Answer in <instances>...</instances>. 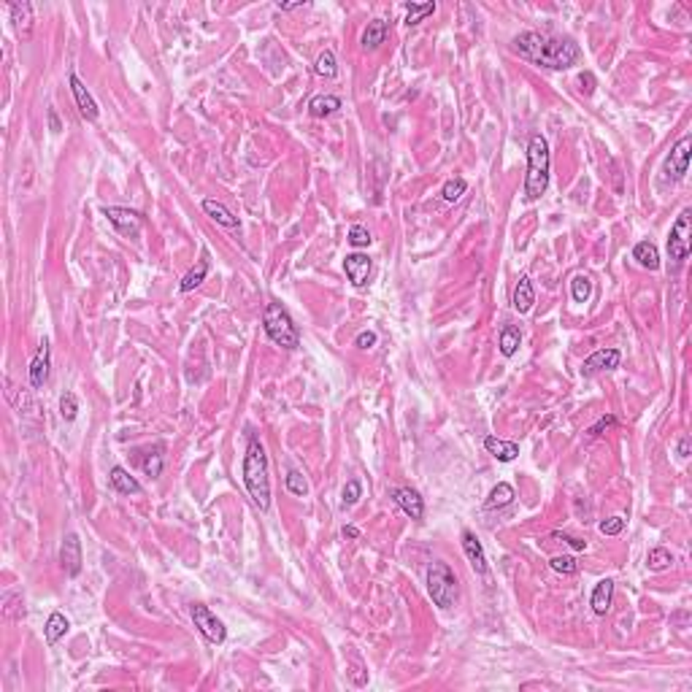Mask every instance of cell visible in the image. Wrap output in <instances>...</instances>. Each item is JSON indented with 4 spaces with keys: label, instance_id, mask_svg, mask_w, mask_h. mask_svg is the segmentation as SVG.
<instances>
[{
    "label": "cell",
    "instance_id": "1",
    "mask_svg": "<svg viewBox=\"0 0 692 692\" xmlns=\"http://www.w3.org/2000/svg\"><path fill=\"white\" fill-rule=\"evenodd\" d=\"M514 52L522 60L549 68V71H568L582 60V49L573 38H557V36L535 33V30L519 33L514 38Z\"/></svg>",
    "mask_w": 692,
    "mask_h": 692
},
{
    "label": "cell",
    "instance_id": "2",
    "mask_svg": "<svg viewBox=\"0 0 692 692\" xmlns=\"http://www.w3.org/2000/svg\"><path fill=\"white\" fill-rule=\"evenodd\" d=\"M244 484L249 498L260 511L271 506V479H268V454L257 435H249L244 454Z\"/></svg>",
    "mask_w": 692,
    "mask_h": 692
},
{
    "label": "cell",
    "instance_id": "3",
    "mask_svg": "<svg viewBox=\"0 0 692 692\" xmlns=\"http://www.w3.org/2000/svg\"><path fill=\"white\" fill-rule=\"evenodd\" d=\"M552 154L544 136H530L528 141V176H525V198L538 201L549 189Z\"/></svg>",
    "mask_w": 692,
    "mask_h": 692
},
{
    "label": "cell",
    "instance_id": "4",
    "mask_svg": "<svg viewBox=\"0 0 692 692\" xmlns=\"http://www.w3.org/2000/svg\"><path fill=\"white\" fill-rule=\"evenodd\" d=\"M265 336L282 349H298L301 346V330L292 322L289 311L282 303H268L263 314Z\"/></svg>",
    "mask_w": 692,
    "mask_h": 692
},
{
    "label": "cell",
    "instance_id": "5",
    "mask_svg": "<svg viewBox=\"0 0 692 692\" xmlns=\"http://www.w3.org/2000/svg\"><path fill=\"white\" fill-rule=\"evenodd\" d=\"M425 582H428L430 600L438 609L447 611L457 603V595H460V590H457V576H454V570L449 568L447 563H441V560L430 563L428 573H425Z\"/></svg>",
    "mask_w": 692,
    "mask_h": 692
},
{
    "label": "cell",
    "instance_id": "6",
    "mask_svg": "<svg viewBox=\"0 0 692 692\" xmlns=\"http://www.w3.org/2000/svg\"><path fill=\"white\" fill-rule=\"evenodd\" d=\"M690 246H692V211L684 208L676 222L671 227V236H668V254L676 263H684L690 257Z\"/></svg>",
    "mask_w": 692,
    "mask_h": 692
},
{
    "label": "cell",
    "instance_id": "7",
    "mask_svg": "<svg viewBox=\"0 0 692 692\" xmlns=\"http://www.w3.org/2000/svg\"><path fill=\"white\" fill-rule=\"evenodd\" d=\"M192 622H195V628L201 630V635H203L208 644H224L227 628H224V622L217 617V614H211L208 606L195 603V606H192Z\"/></svg>",
    "mask_w": 692,
    "mask_h": 692
},
{
    "label": "cell",
    "instance_id": "8",
    "mask_svg": "<svg viewBox=\"0 0 692 692\" xmlns=\"http://www.w3.org/2000/svg\"><path fill=\"white\" fill-rule=\"evenodd\" d=\"M690 149H692V136H684L679 138V143L671 149L668 160H665V179H673V182H682L687 168H690Z\"/></svg>",
    "mask_w": 692,
    "mask_h": 692
},
{
    "label": "cell",
    "instance_id": "9",
    "mask_svg": "<svg viewBox=\"0 0 692 692\" xmlns=\"http://www.w3.org/2000/svg\"><path fill=\"white\" fill-rule=\"evenodd\" d=\"M103 217H108V222L114 224L122 236H138L143 224V217L138 211H130V208H120V206H106L103 208Z\"/></svg>",
    "mask_w": 692,
    "mask_h": 692
},
{
    "label": "cell",
    "instance_id": "10",
    "mask_svg": "<svg viewBox=\"0 0 692 692\" xmlns=\"http://www.w3.org/2000/svg\"><path fill=\"white\" fill-rule=\"evenodd\" d=\"M60 563L65 573L68 576H79L82 573V541H79V535L76 533H68L65 538H62V547H60Z\"/></svg>",
    "mask_w": 692,
    "mask_h": 692
},
{
    "label": "cell",
    "instance_id": "11",
    "mask_svg": "<svg viewBox=\"0 0 692 692\" xmlns=\"http://www.w3.org/2000/svg\"><path fill=\"white\" fill-rule=\"evenodd\" d=\"M68 84H71V92H73V101H76V106H79V111H82V117L87 120V122H95L98 120V114H101V108H98V103H95V98L89 95V89L84 87V82L76 76V73H71V79H68Z\"/></svg>",
    "mask_w": 692,
    "mask_h": 692
},
{
    "label": "cell",
    "instance_id": "12",
    "mask_svg": "<svg viewBox=\"0 0 692 692\" xmlns=\"http://www.w3.org/2000/svg\"><path fill=\"white\" fill-rule=\"evenodd\" d=\"M49 366H52V357H49V341L43 338L36 357L30 360V368H27V376H30V387L41 389L49 379Z\"/></svg>",
    "mask_w": 692,
    "mask_h": 692
},
{
    "label": "cell",
    "instance_id": "13",
    "mask_svg": "<svg viewBox=\"0 0 692 692\" xmlns=\"http://www.w3.org/2000/svg\"><path fill=\"white\" fill-rule=\"evenodd\" d=\"M619 360H622V352L619 349H598V352H592L590 357L584 360V366L582 370L592 376V373H598V370H614V368H619Z\"/></svg>",
    "mask_w": 692,
    "mask_h": 692
},
{
    "label": "cell",
    "instance_id": "14",
    "mask_svg": "<svg viewBox=\"0 0 692 692\" xmlns=\"http://www.w3.org/2000/svg\"><path fill=\"white\" fill-rule=\"evenodd\" d=\"M344 271H346V276H349V282H352L354 287H366L368 276H370V257L363 254V252L346 254Z\"/></svg>",
    "mask_w": 692,
    "mask_h": 692
},
{
    "label": "cell",
    "instance_id": "15",
    "mask_svg": "<svg viewBox=\"0 0 692 692\" xmlns=\"http://www.w3.org/2000/svg\"><path fill=\"white\" fill-rule=\"evenodd\" d=\"M389 495H392V500L406 511L411 519H422L425 517V500L419 498V492H414V489L408 487H395Z\"/></svg>",
    "mask_w": 692,
    "mask_h": 692
},
{
    "label": "cell",
    "instance_id": "16",
    "mask_svg": "<svg viewBox=\"0 0 692 692\" xmlns=\"http://www.w3.org/2000/svg\"><path fill=\"white\" fill-rule=\"evenodd\" d=\"M463 549H466V557H468L470 568L484 576V573H487V554H484L482 541H479L470 530H463Z\"/></svg>",
    "mask_w": 692,
    "mask_h": 692
},
{
    "label": "cell",
    "instance_id": "17",
    "mask_svg": "<svg viewBox=\"0 0 692 692\" xmlns=\"http://www.w3.org/2000/svg\"><path fill=\"white\" fill-rule=\"evenodd\" d=\"M203 211L214 219V222L227 227V230H236V227H238V217H236L224 203L214 201V198H203Z\"/></svg>",
    "mask_w": 692,
    "mask_h": 692
},
{
    "label": "cell",
    "instance_id": "18",
    "mask_svg": "<svg viewBox=\"0 0 692 692\" xmlns=\"http://www.w3.org/2000/svg\"><path fill=\"white\" fill-rule=\"evenodd\" d=\"M484 449H487L495 460H500V463H511V460L519 457V444L503 441V438H495V435H487V438H484Z\"/></svg>",
    "mask_w": 692,
    "mask_h": 692
},
{
    "label": "cell",
    "instance_id": "19",
    "mask_svg": "<svg viewBox=\"0 0 692 692\" xmlns=\"http://www.w3.org/2000/svg\"><path fill=\"white\" fill-rule=\"evenodd\" d=\"M611 598H614V582L611 579H600L592 590V611L598 617H606L611 609Z\"/></svg>",
    "mask_w": 692,
    "mask_h": 692
},
{
    "label": "cell",
    "instance_id": "20",
    "mask_svg": "<svg viewBox=\"0 0 692 692\" xmlns=\"http://www.w3.org/2000/svg\"><path fill=\"white\" fill-rule=\"evenodd\" d=\"M68 630H71L68 617L60 614V611H52V614H49V619H46V628H43V638H46V644H49V647H55L60 638H65V633Z\"/></svg>",
    "mask_w": 692,
    "mask_h": 692
},
{
    "label": "cell",
    "instance_id": "21",
    "mask_svg": "<svg viewBox=\"0 0 692 692\" xmlns=\"http://www.w3.org/2000/svg\"><path fill=\"white\" fill-rule=\"evenodd\" d=\"M511 303H514V308H517L519 314H528L530 308H533V303H535V289H533V282H530L528 276H522V279L517 282Z\"/></svg>",
    "mask_w": 692,
    "mask_h": 692
},
{
    "label": "cell",
    "instance_id": "22",
    "mask_svg": "<svg viewBox=\"0 0 692 692\" xmlns=\"http://www.w3.org/2000/svg\"><path fill=\"white\" fill-rule=\"evenodd\" d=\"M633 260L641 268H647V271H657L660 268V252L651 241H638L633 246Z\"/></svg>",
    "mask_w": 692,
    "mask_h": 692
},
{
    "label": "cell",
    "instance_id": "23",
    "mask_svg": "<svg viewBox=\"0 0 692 692\" xmlns=\"http://www.w3.org/2000/svg\"><path fill=\"white\" fill-rule=\"evenodd\" d=\"M387 33H389L387 22H382V20L368 22V27L363 30V38H360L363 49H376V46H382V43L387 41Z\"/></svg>",
    "mask_w": 692,
    "mask_h": 692
},
{
    "label": "cell",
    "instance_id": "24",
    "mask_svg": "<svg viewBox=\"0 0 692 692\" xmlns=\"http://www.w3.org/2000/svg\"><path fill=\"white\" fill-rule=\"evenodd\" d=\"M108 482H111V487L117 489V492H122V495H138L141 492V484L122 468V466H117V468H111L108 473Z\"/></svg>",
    "mask_w": 692,
    "mask_h": 692
},
{
    "label": "cell",
    "instance_id": "25",
    "mask_svg": "<svg viewBox=\"0 0 692 692\" xmlns=\"http://www.w3.org/2000/svg\"><path fill=\"white\" fill-rule=\"evenodd\" d=\"M338 108H341V98H336V95H317V98L308 101V114L317 117V120L336 114Z\"/></svg>",
    "mask_w": 692,
    "mask_h": 692
},
{
    "label": "cell",
    "instance_id": "26",
    "mask_svg": "<svg viewBox=\"0 0 692 692\" xmlns=\"http://www.w3.org/2000/svg\"><path fill=\"white\" fill-rule=\"evenodd\" d=\"M514 503V487L506 484V482H500L498 487H492L489 492V498L484 500V509L487 511H495V509H506Z\"/></svg>",
    "mask_w": 692,
    "mask_h": 692
},
{
    "label": "cell",
    "instance_id": "27",
    "mask_svg": "<svg viewBox=\"0 0 692 692\" xmlns=\"http://www.w3.org/2000/svg\"><path fill=\"white\" fill-rule=\"evenodd\" d=\"M206 276H208V260H198V265L195 268H189V273L184 276L182 279V284H179V289L182 292H192L195 287H201L206 282Z\"/></svg>",
    "mask_w": 692,
    "mask_h": 692
},
{
    "label": "cell",
    "instance_id": "28",
    "mask_svg": "<svg viewBox=\"0 0 692 692\" xmlns=\"http://www.w3.org/2000/svg\"><path fill=\"white\" fill-rule=\"evenodd\" d=\"M519 341H522V333H519V327L514 325H506L500 330V354L503 357H514L517 354V349H519Z\"/></svg>",
    "mask_w": 692,
    "mask_h": 692
},
{
    "label": "cell",
    "instance_id": "29",
    "mask_svg": "<svg viewBox=\"0 0 692 692\" xmlns=\"http://www.w3.org/2000/svg\"><path fill=\"white\" fill-rule=\"evenodd\" d=\"M163 452H165L163 444H157L154 449H149V452H146V457H143V463H141L146 476H152V479H154V476H160V473H163V466H165Z\"/></svg>",
    "mask_w": 692,
    "mask_h": 692
},
{
    "label": "cell",
    "instance_id": "30",
    "mask_svg": "<svg viewBox=\"0 0 692 692\" xmlns=\"http://www.w3.org/2000/svg\"><path fill=\"white\" fill-rule=\"evenodd\" d=\"M570 295H573V301L576 303H587L592 295V282L587 273H579V276H573V282H570Z\"/></svg>",
    "mask_w": 692,
    "mask_h": 692
},
{
    "label": "cell",
    "instance_id": "31",
    "mask_svg": "<svg viewBox=\"0 0 692 692\" xmlns=\"http://www.w3.org/2000/svg\"><path fill=\"white\" fill-rule=\"evenodd\" d=\"M430 14H435V3H408L406 6V24L408 27H414V24H419V22L430 17Z\"/></svg>",
    "mask_w": 692,
    "mask_h": 692
},
{
    "label": "cell",
    "instance_id": "32",
    "mask_svg": "<svg viewBox=\"0 0 692 692\" xmlns=\"http://www.w3.org/2000/svg\"><path fill=\"white\" fill-rule=\"evenodd\" d=\"M11 22L17 24V30H24L27 33V27H30V22H33V6L30 3H11Z\"/></svg>",
    "mask_w": 692,
    "mask_h": 692
},
{
    "label": "cell",
    "instance_id": "33",
    "mask_svg": "<svg viewBox=\"0 0 692 692\" xmlns=\"http://www.w3.org/2000/svg\"><path fill=\"white\" fill-rule=\"evenodd\" d=\"M314 73L317 76H322V79H333L336 73H338V65H336V55L325 49L319 57H317V65H314Z\"/></svg>",
    "mask_w": 692,
    "mask_h": 692
},
{
    "label": "cell",
    "instance_id": "34",
    "mask_svg": "<svg viewBox=\"0 0 692 692\" xmlns=\"http://www.w3.org/2000/svg\"><path fill=\"white\" fill-rule=\"evenodd\" d=\"M466 189H468V182H466V179H460V176H454V179H449V182L444 184L441 198H444L447 203H457V201L466 195Z\"/></svg>",
    "mask_w": 692,
    "mask_h": 692
},
{
    "label": "cell",
    "instance_id": "35",
    "mask_svg": "<svg viewBox=\"0 0 692 692\" xmlns=\"http://www.w3.org/2000/svg\"><path fill=\"white\" fill-rule=\"evenodd\" d=\"M671 563H673V557L665 547H654V549L649 552V560H647V565H649L651 570H665Z\"/></svg>",
    "mask_w": 692,
    "mask_h": 692
},
{
    "label": "cell",
    "instance_id": "36",
    "mask_svg": "<svg viewBox=\"0 0 692 692\" xmlns=\"http://www.w3.org/2000/svg\"><path fill=\"white\" fill-rule=\"evenodd\" d=\"M60 414L65 422H73V419L79 417V401H76L73 392H65L60 398Z\"/></svg>",
    "mask_w": 692,
    "mask_h": 692
},
{
    "label": "cell",
    "instance_id": "37",
    "mask_svg": "<svg viewBox=\"0 0 692 692\" xmlns=\"http://www.w3.org/2000/svg\"><path fill=\"white\" fill-rule=\"evenodd\" d=\"M284 484H287V489H289L292 495H298V498H303L305 492H308V482L303 479V473H301V470H289V473H287V479H284Z\"/></svg>",
    "mask_w": 692,
    "mask_h": 692
},
{
    "label": "cell",
    "instance_id": "38",
    "mask_svg": "<svg viewBox=\"0 0 692 692\" xmlns=\"http://www.w3.org/2000/svg\"><path fill=\"white\" fill-rule=\"evenodd\" d=\"M360 498H363V482L360 479H349L344 487V509L354 506Z\"/></svg>",
    "mask_w": 692,
    "mask_h": 692
},
{
    "label": "cell",
    "instance_id": "39",
    "mask_svg": "<svg viewBox=\"0 0 692 692\" xmlns=\"http://www.w3.org/2000/svg\"><path fill=\"white\" fill-rule=\"evenodd\" d=\"M346 241L352 246H357V249H363V246L370 244V233H368V227H363V224H354V227L349 230Z\"/></svg>",
    "mask_w": 692,
    "mask_h": 692
},
{
    "label": "cell",
    "instance_id": "40",
    "mask_svg": "<svg viewBox=\"0 0 692 692\" xmlns=\"http://www.w3.org/2000/svg\"><path fill=\"white\" fill-rule=\"evenodd\" d=\"M552 568L557 570V573H565V576H573L576 570H579V565H576V560L570 557V554H563V557H552V563H549Z\"/></svg>",
    "mask_w": 692,
    "mask_h": 692
},
{
    "label": "cell",
    "instance_id": "41",
    "mask_svg": "<svg viewBox=\"0 0 692 692\" xmlns=\"http://www.w3.org/2000/svg\"><path fill=\"white\" fill-rule=\"evenodd\" d=\"M622 530H625V519L622 517H609V519L600 522V533L603 535H619Z\"/></svg>",
    "mask_w": 692,
    "mask_h": 692
},
{
    "label": "cell",
    "instance_id": "42",
    "mask_svg": "<svg viewBox=\"0 0 692 692\" xmlns=\"http://www.w3.org/2000/svg\"><path fill=\"white\" fill-rule=\"evenodd\" d=\"M579 84H582V92H584L587 98L595 95V89H598V79H595L592 71H582V73H579Z\"/></svg>",
    "mask_w": 692,
    "mask_h": 692
},
{
    "label": "cell",
    "instance_id": "43",
    "mask_svg": "<svg viewBox=\"0 0 692 692\" xmlns=\"http://www.w3.org/2000/svg\"><path fill=\"white\" fill-rule=\"evenodd\" d=\"M552 538L554 541H565L568 547H573L576 552H584L587 549V541H582V538H573V535H568V533H552Z\"/></svg>",
    "mask_w": 692,
    "mask_h": 692
},
{
    "label": "cell",
    "instance_id": "44",
    "mask_svg": "<svg viewBox=\"0 0 692 692\" xmlns=\"http://www.w3.org/2000/svg\"><path fill=\"white\" fill-rule=\"evenodd\" d=\"M614 425H617V419H614V417H611V414H609V417H600V419H598V422H595V425H592V428L587 430V433H590V435H600L603 430L614 428Z\"/></svg>",
    "mask_w": 692,
    "mask_h": 692
},
{
    "label": "cell",
    "instance_id": "45",
    "mask_svg": "<svg viewBox=\"0 0 692 692\" xmlns=\"http://www.w3.org/2000/svg\"><path fill=\"white\" fill-rule=\"evenodd\" d=\"M354 344L360 346V349H370V346H376V333H373V330H363V333L354 338Z\"/></svg>",
    "mask_w": 692,
    "mask_h": 692
},
{
    "label": "cell",
    "instance_id": "46",
    "mask_svg": "<svg viewBox=\"0 0 692 692\" xmlns=\"http://www.w3.org/2000/svg\"><path fill=\"white\" fill-rule=\"evenodd\" d=\"M49 130H52V133H60L62 130L60 117H57V111H55V108H49Z\"/></svg>",
    "mask_w": 692,
    "mask_h": 692
},
{
    "label": "cell",
    "instance_id": "47",
    "mask_svg": "<svg viewBox=\"0 0 692 692\" xmlns=\"http://www.w3.org/2000/svg\"><path fill=\"white\" fill-rule=\"evenodd\" d=\"M679 457H690V435L679 438Z\"/></svg>",
    "mask_w": 692,
    "mask_h": 692
},
{
    "label": "cell",
    "instance_id": "48",
    "mask_svg": "<svg viewBox=\"0 0 692 692\" xmlns=\"http://www.w3.org/2000/svg\"><path fill=\"white\" fill-rule=\"evenodd\" d=\"M305 6H308V3H303V0H295V3H279L276 8H279V11H295V8H305Z\"/></svg>",
    "mask_w": 692,
    "mask_h": 692
},
{
    "label": "cell",
    "instance_id": "49",
    "mask_svg": "<svg viewBox=\"0 0 692 692\" xmlns=\"http://www.w3.org/2000/svg\"><path fill=\"white\" fill-rule=\"evenodd\" d=\"M360 535V530L354 528V525H346L344 528V538H357Z\"/></svg>",
    "mask_w": 692,
    "mask_h": 692
}]
</instances>
